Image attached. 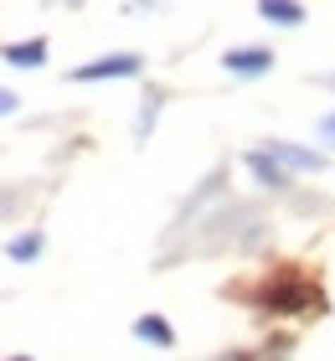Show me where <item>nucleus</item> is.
<instances>
[{
    "label": "nucleus",
    "instance_id": "1",
    "mask_svg": "<svg viewBox=\"0 0 335 361\" xmlns=\"http://www.w3.org/2000/svg\"><path fill=\"white\" fill-rule=\"evenodd\" d=\"M134 73H140V57L119 52V57H104V62H88V68H78L73 78H78V83H93V78H134Z\"/></svg>",
    "mask_w": 335,
    "mask_h": 361
},
{
    "label": "nucleus",
    "instance_id": "5",
    "mask_svg": "<svg viewBox=\"0 0 335 361\" xmlns=\"http://www.w3.org/2000/svg\"><path fill=\"white\" fill-rule=\"evenodd\" d=\"M263 16H268V21H279V26H299V21H305V11L289 6V0H263Z\"/></svg>",
    "mask_w": 335,
    "mask_h": 361
},
{
    "label": "nucleus",
    "instance_id": "9",
    "mask_svg": "<svg viewBox=\"0 0 335 361\" xmlns=\"http://www.w3.org/2000/svg\"><path fill=\"white\" fill-rule=\"evenodd\" d=\"M330 129H335V119H330Z\"/></svg>",
    "mask_w": 335,
    "mask_h": 361
},
{
    "label": "nucleus",
    "instance_id": "6",
    "mask_svg": "<svg viewBox=\"0 0 335 361\" xmlns=\"http://www.w3.org/2000/svg\"><path fill=\"white\" fill-rule=\"evenodd\" d=\"M248 166L258 171V180H263V186H289V176H284V171L274 166V155H248Z\"/></svg>",
    "mask_w": 335,
    "mask_h": 361
},
{
    "label": "nucleus",
    "instance_id": "4",
    "mask_svg": "<svg viewBox=\"0 0 335 361\" xmlns=\"http://www.w3.org/2000/svg\"><path fill=\"white\" fill-rule=\"evenodd\" d=\"M47 57V42H26V47H6V62H16V68H42Z\"/></svg>",
    "mask_w": 335,
    "mask_h": 361
},
{
    "label": "nucleus",
    "instance_id": "8",
    "mask_svg": "<svg viewBox=\"0 0 335 361\" xmlns=\"http://www.w3.org/2000/svg\"><path fill=\"white\" fill-rule=\"evenodd\" d=\"M42 253V238H21V243H11V258H21V264H26V258H37Z\"/></svg>",
    "mask_w": 335,
    "mask_h": 361
},
{
    "label": "nucleus",
    "instance_id": "3",
    "mask_svg": "<svg viewBox=\"0 0 335 361\" xmlns=\"http://www.w3.org/2000/svg\"><path fill=\"white\" fill-rule=\"evenodd\" d=\"M274 160H284V166H299V171H320V166H325L315 150H299V145H284V140H274Z\"/></svg>",
    "mask_w": 335,
    "mask_h": 361
},
{
    "label": "nucleus",
    "instance_id": "7",
    "mask_svg": "<svg viewBox=\"0 0 335 361\" xmlns=\"http://www.w3.org/2000/svg\"><path fill=\"white\" fill-rule=\"evenodd\" d=\"M134 336H145V341H160V346H171V325L165 320H155V315H145V320H134Z\"/></svg>",
    "mask_w": 335,
    "mask_h": 361
},
{
    "label": "nucleus",
    "instance_id": "2",
    "mask_svg": "<svg viewBox=\"0 0 335 361\" xmlns=\"http://www.w3.org/2000/svg\"><path fill=\"white\" fill-rule=\"evenodd\" d=\"M274 68V52H263V47H238V52H227V73L238 78H258Z\"/></svg>",
    "mask_w": 335,
    "mask_h": 361
}]
</instances>
